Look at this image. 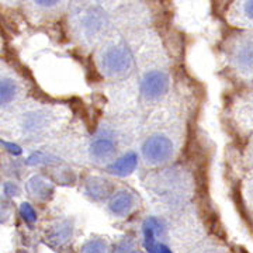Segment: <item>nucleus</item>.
Here are the masks:
<instances>
[{"mask_svg": "<svg viewBox=\"0 0 253 253\" xmlns=\"http://www.w3.org/2000/svg\"><path fill=\"white\" fill-rule=\"evenodd\" d=\"M132 66V55L126 46H114L103 56V68L109 75H121Z\"/></svg>", "mask_w": 253, "mask_h": 253, "instance_id": "obj_1", "label": "nucleus"}, {"mask_svg": "<svg viewBox=\"0 0 253 253\" xmlns=\"http://www.w3.org/2000/svg\"><path fill=\"white\" fill-rule=\"evenodd\" d=\"M145 159L151 163H162L168 161L173 152L172 141L166 136L156 135L149 138L142 148Z\"/></svg>", "mask_w": 253, "mask_h": 253, "instance_id": "obj_2", "label": "nucleus"}, {"mask_svg": "<svg viewBox=\"0 0 253 253\" xmlns=\"http://www.w3.org/2000/svg\"><path fill=\"white\" fill-rule=\"evenodd\" d=\"M168 86H169L168 75L161 71H154V72L145 75L142 83H141V90L146 97L156 99V97L162 96L163 93H166Z\"/></svg>", "mask_w": 253, "mask_h": 253, "instance_id": "obj_3", "label": "nucleus"}, {"mask_svg": "<svg viewBox=\"0 0 253 253\" xmlns=\"http://www.w3.org/2000/svg\"><path fill=\"white\" fill-rule=\"evenodd\" d=\"M86 191L94 200H103L109 197L113 191V184L101 177H91L86 184Z\"/></svg>", "mask_w": 253, "mask_h": 253, "instance_id": "obj_4", "label": "nucleus"}, {"mask_svg": "<svg viewBox=\"0 0 253 253\" xmlns=\"http://www.w3.org/2000/svg\"><path fill=\"white\" fill-rule=\"evenodd\" d=\"M28 191L40 200H48L54 194V186L45 179L34 176L28 181Z\"/></svg>", "mask_w": 253, "mask_h": 253, "instance_id": "obj_5", "label": "nucleus"}, {"mask_svg": "<svg viewBox=\"0 0 253 253\" xmlns=\"http://www.w3.org/2000/svg\"><path fill=\"white\" fill-rule=\"evenodd\" d=\"M136 163H138V156L135 154H126L117 162L109 166V172L114 173L117 176H126L135 170Z\"/></svg>", "mask_w": 253, "mask_h": 253, "instance_id": "obj_6", "label": "nucleus"}, {"mask_svg": "<svg viewBox=\"0 0 253 253\" xmlns=\"http://www.w3.org/2000/svg\"><path fill=\"white\" fill-rule=\"evenodd\" d=\"M132 204H134L132 196L129 193H126V191H121L118 196H116L114 199L111 200L110 208L117 215H126V214H128V211L131 210Z\"/></svg>", "mask_w": 253, "mask_h": 253, "instance_id": "obj_7", "label": "nucleus"}, {"mask_svg": "<svg viewBox=\"0 0 253 253\" xmlns=\"http://www.w3.org/2000/svg\"><path fill=\"white\" fill-rule=\"evenodd\" d=\"M114 151H116V145L111 139H107V138H101L91 144V154L97 159L109 158L114 154Z\"/></svg>", "mask_w": 253, "mask_h": 253, "instance_id": "obj_8", "label": "nucleus"}, {"mask_svg": "<svg viewBox=\"0 0 253 253\" xmlns=\"http://www.w3.org/2000/svg\"><path fill=\"white\" fill-rule=\"evenodd\" d=\"M17 94V84L11 79H0V107L7 106Z\"/></svg>", "mask_w": 253, "mask_h": 253, "instance_id": "obj_9", "label": "nucleus"}, {"mask_svg": "<svg viewBox=\"0 0 253 253\" xmlns=\"http://www.w3.org/2000/svg\"><path fill=\"white\" fill-rule=\"evenodd\" d=\"M103 23H104L103 13L101 11L96 13L94 10H91L90 13L86 16V18H84V28H86V31L89 34H94V33H97L100 28L103 27Z\"/></svg>", "mask_w": 253, "mask_h": 253, "instance_id": "obj_10", "label": "nucleus"}, {"mask_svg": "<svg viewBox=\"0 0 253 253\" xmlns=\"http://www.w3.org/2000/svg\"><path fill=\"white\" fill-rule=\"evenodd\" d=\"M109 246L104 241L100 239H93L83 246L82 253H109Z\"/></svg>", "mask_w": 253, "mask_h": 253, "instance_id": "obj_11", "label": "nucleus"}, {"mask_svg": "<svg viewBox=\"0 0 253 253\" xmlns=\"http://www.w3.org/2000/svg\"><path fill=\"white\" fill-rule=\"evenodd\" d=\"M71 234H72V228H69V225H61L59 229H55L54 235L51 236V238L55 239V241H59V242H65V241H68V238H69Z\"/></svg>", "mask_w": 253, "mask_h": 253, "instance_id": "obj_12", "label": "nucleus"}, {"mask_svg": "<svg viewBox=\"0 0 253 253\" xmlns=\"http://www.w3.org/2000/svg\"><path fill=\"white\" fill-rule=\"evenodd\" d=\"M20 212H21V217L24 218L27 222H34V221L37 219V214H36V211H34V208L31 207L30 204H27V203L21 204V207H20Z\"/></svg>", "mask_w": 253, "mask_h": 253, "instance_id": "obj_13", "label": "nucleus"}, {"mask_svg": "<svg viewBox=\"0 0 253 253\" xmlns=\"http://www.w3.org/2000/svg\"><path fill=\"white\" fill-rule=\"evenodd\" d=\"M116 253H135V246L131 241H124L118 245Z\"/></svg>", "mask_w": 253, "mask_h": 253, "instance_id": "obj_14", "label": "nucleus"}, {"mask_svg": "<svg viewBox=\"0 0 253 253\" xmlns=\"http://www.w3.org/2000/svg\"><path fill=\"white\" fill-rule=\"evenodd\" d=\"M1 145L9 151L10 154H13V155H20L21 154V148L18 146V145L16 144H11V142H3L1 141Z\"/></svg>", "mask_w": 253, "mask_h": 253, "instance_id": "obj_15", "label": "nucleus"}, {"mask_svg": "<svg viewBox=\"0 0 253 253\" xmlns=\"http://www.w3.org/2000/svg\"><path fill=\"white\" fill-rule=\"evenodd\" d=\"M148 252L149 253H172V251H170L168 246H165V245H154L151 249H148Z\"/></svg>", "mask_w": 253, "mask_h": 253, "instance_id": "obj_16", "label": "nucleus"}, {"mask_svg": "<svg viewBox=\"0 0 253 253\" xmlns=\"http://www.w3.org/2000/svg\"><path fill=\"white\" fill-rule=\"evenodd\" d=\"M4 190H6V194H10V196H14V194H17L18 193L17 187H16V186H13V184H10V183L6 184Z\"/></svg>", "mask_w": 253, "mask_h": 253, "instance_id": "obj_17", "label": "nucleus"}, {"mask_svg": "<svg viewBox=\"0 0 253 253\" xmlns=\"http://www.w3.org/2000/svg\"><path fill=\"white\" fill-rule=\"evenodd\" d=\"M245 10H246V16L252 18V1H246V4H245Z\"/></svg>", "mask_w": 253, "mask_h": 253, "instance_id": "obj_18", "label": "nucleus"}, {"mask_svg": "<svg viewBox=\"0 0 253 253\" xmlns=\"http://www.w3.org/2000/svg\"><path fill=\"white\" fill-rule=\"evenodd\" d=\"M40 6H48V7H51V6H55L58 1H37Z\"/></svg>", "mask_w": 253, "mask_h": 253, "instance_id": "obj_19", "label": "nucleus"}]
</instances>
